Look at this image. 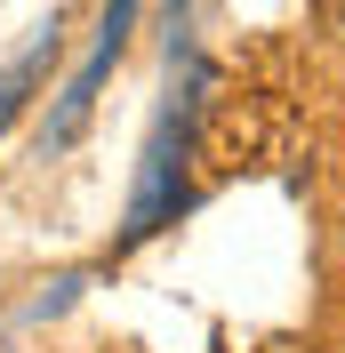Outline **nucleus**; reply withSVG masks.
<instances>
[{"label": "nucleus", "mask_w": 345, "mask_h": 353, "mask_svg": "<svg viewBox=\"0 0 345 353\" xmlns=\"http://www.w3.org/2000/svg\"><path fill=\"white\" fill-rule=\"evenodd\" d=\"M48 65H57V24H48L41 41H32V48H24V57H17V65L0 72V129H8V121H17V112H24V97L41 88V72H48Z\"/></svg>", "instance_id": "nucleus-1"}]
</instances>
